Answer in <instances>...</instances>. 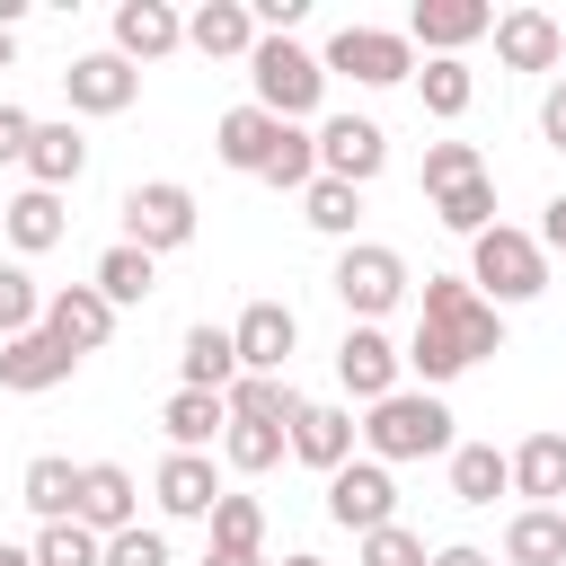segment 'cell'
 Segmentation results:
<instances>
[{
    "instance_id": "1",
    "label": "cell",
    "mask_w": 566,
    "mask_h": 566,
    "mask_svg": "<svg viewBox=\"0 0 566 566\" xmlns=\"http://www.w3.org/2000/svg\"><path fill=\"white\" fill-rule=\"evenodd\" d=\"M486 354H504V318L486 310V292L460 274H424V318H416V345L398 363H416L424 380H460Z\"/></svg>"
},
{
    "instance_id": "2",
    "label": "cell",
    "mask_w": 566,
    "mask_h": 566,
    "mask_svg": "<svg viewBox=\"0 0 566 566\" xmlns=\"http://www.w3.org/2000/svg\"><path fill=\"white\" fill-rule=\"evenodd\" d=\"M363 442H371L380 469H389V460H433V451H451V407L424 398V389H389V398L371 407Z\"/></svg>"
},
{
    "instance_id": "3",
    "label": "cell",
    "mask_w": 566,
    "mask_h": 566,
    "mask_svg": "<svg viewBox=\"0 0 566 566\" xmlns=\"http://www.w3.org/2000/svg\"><path fill=\"white\" fill-rule=\"evenodd\" d=\"M248 80H256V106H265L274 124H301V115L318 106V88H327L318 53H301L292 35H256V53H248Z\"/></svg>"
},
{
    "instance_id": "4",
    "label": "cell",
    "mask_w": 566,
    "mask_h": 566,
    "mask_svg": "<svg viewBox=\"0 0 566 566\" xmlns=\"http://www.w3.org/2000/svg\"><path fill=\"white\" fill-rule=\"evenodd\" d=\"M478 283H486V310L495 301H539L548 292V248L495 221V230H478Z\"/></svg>"
},
{
    "instance_id": "5",
    "label": "cell",
    "mask_w": 566,
    "mask_h": 566,
    "mask_svg": "<svg viewBox=\"0 0 566 566\" xmlns=\"http://www.w3.org/2000/svg\"><path fill=\"white\" fill-rule=\"evenodd\" d=\"M318 71H345V80H363V88H389V80L416 71V44L389 35V27H336V44H327Z\"/></svg>"
},
{
    "instance_id": "6",
    "label": "cell",
    "mask_w": 566,
    "mask_h": 566,
    "mask_svg": "<svg viewBox=\"0 0 566 566\" xmlns=\"http://www.w3.org/2000/svg\"><path fill=\"white\" fill-rule=\"evenodd\" d=\"M195 239V195L186 186H133L124 195V248L159 256V248H186Z\"/></svg>"
},
{
    "instance_id": "7",
    "label": "cell",
    "mask_w": 566,
    "mask_h": 566,
    "mask_svg": "<svg viewBox=\"0 0 566 566\" xmlns=\"http://www.w3.org/2000/svg\"><path fill=\"white\" fill-rule=\"evenodd\" d=\"M380 159H389V133H380L371 115H327V124H318V168H327L336 186L363 195V186L380 177Z\"/></svg>"
},
{
    "instance_id": "8",
    "label": "cell",
    "mask_w": 566,
    "mask_h": 566,
    "mask_svg": "<svg viewBox=\"0 0 566 566\" xmlns=\"http://www.w3.org/2000/svg\"><path fill=\"white\" fill-rule=\"evenodd\" d=\"M398 292H407V265H398V248H345V256H336V301H345L363 327H371V318H380Z\"/></svg>"
},
{
    "instance_id": "9",
    "label": "cell",
    "mask_w": 566,
    "mask_h": 566,
    "mask_svg": "<svg viewBox=\"0 0 566 566\" xmlns=\"http://www.w3.org/2000/svg\"><path fill=\"white\" fill-rule=\"evenodd\" d=\"M292 345H301V318H292L283 301H248V310H239V327H230V354H239V371H265V380H283Z\"/></svg>"
},
{
    "instance_id": "10",
    "label": "cell",
    "mask_w": 566,
    "mask_h": 566,
    "mask_svg": "<svg viewBox=\"0 0 566 566\" xmlns=\"http://www.w3.org/2000/svg\"><path fill=\"white\" fill-rule=\"evenodd\" d=\"M327 513H336L345 531H380V522H398V486H389V469H380V460H345V469L327 478Z\"/></svg>"
},
{
    "instance_id": "11",
    "label": "cell",
    "mask_w": 566,
    "mask_h": 566,
    "mask_svg": "<svg viewBox=\"0 0 566 566\" xmlns=\"http://www.w3.org/2000/svg\"><path fill=\"white\" fill-rule=\"evenodd\" d=\"M62 88H71L80 115H124V106L142 97V71H133L124 53H80V62L62 71Z\"/></svg>"
},
{
    "instance_id": "12",
    "label": "cell",
    "mask_w": 566,
    "mask_h": 566,
    "mask_svg": "<svg viewBox=\"0 0 566 566\" xmlns=\"http://www.w3.org/2000/svg\"><path fill=\"white\" fill-rule=\"evenodd\" d=\"M44 336H53V345H71V354H97V345L115 336L106 292H97V283H62V292L44 301Z\"/></svg>"
},
{
    "instance_id": "13",
    "label": "cell",
    "mask_w": 566,
    "mask_h": 566,
    "mask_svg": "<svg viewBox=\"0 0 566 566\" xmlns=\"http://www.w3.org/2000/svg\"><path fill=\"white\" fill-rule=\"evenodd\" d=\"M71 522H80V531H97V539L133 531V469L88 460V469H80V495H71Z\"/></svg>"
},
{
    "instance_id": "14",
    "label": "cell",
    "mask_w": 566,
    "mask_h": 566,
    "mask_svg": "<svg viewBox=\"0 0 566 566\" xmlns=\"http://www.w3.org/2000/svg\"><path fill=\"white\" fill-rule=\"evenodd\" d=\"M486 27H495L486 0H416V18H407V35L433 44V62H460V44H478Z\"/></svg>"
},
{
    "instance_id": "15",
    "label": "cell",
    "mask_w": 566,
    "mask_h": 566,
    "mask_svg": "<svg viewBox=\"0 0 566 566\" xmlns=\"http://www.w3.org/2000/svg\"><path fill=\"white\" fill-rule=\"evenodd\" d=\"M486 35H495L504 71H557V53H566V35H557V18H548V9H504Z\"/></svg>"
},
{
    "instance_id": "16",
    "label": "cell",
    "mask_w": 566,
    "mask_h": 566,
    "mask_svg": "<svg viewBox=\"0 0 566 566\" xmlns=\"http://www.w3.org/2000/svg\"><path fill=\"white\" fill-rule=\"evenodd\" d=\"M336 380L354 389V398H389L398 389V345L380 336V327H345V345H336Z\"/></svg>"
},
{
    "instance_id": "17",
    "label": "cell",
    "mask_w": 566,
    "mask_h": 566,
    "mask_svg": "<svg viewBox=\"0 0 566 566\" xmlns=\"http://www.w3.org/2000/svg\"><path fill=\"white\" fill-rule=\"evenodd\" d=\"M186 44V18L168 9V0H124L115 9V53L124 62H159V53H177Z\"/></svg>"
},
{
    "instance_id": "18",
    "label": "cell",
    "mask_w": 566,
    "mask_h": 566,
    "mask_svg": "<svg viewBox=\"0 0 566 566\" xmlns=\"http://www.w3.org/2000/svg\"><path fill=\"white\" fill-rule=\"evenodd\" d=\"M71 345H53L44 327H27V336H9L0 345V389H53V380H71Z\"/></svg>"
},
{
    "instance_id": "19",
    "label": "cell",
    "mask_w": 566,
    "mask_h": 566,
    "mask_svg": "<svg viewBox=\"0 0 566 566\" xmlns=\"http://www.w3.org/2000/svg\"><path fill=\"white\" fill-rule=\"evenodd\" d=\"M292 451H301L310 469H327V478H336V469L354 460V416H345V407H310V398H301V416H292Z\"/></svg>"
},
{
    "instance_id": "20",
    "label": "cell",
    "mask_w": 566,
    "mask_h": 566,
    "mask_svg": "<svg viewBox=\"0 0 566 566\" xmlns=\"http://www.w3.org/2000/svg\"><path fill=\"white\" fill-rule=\"evenodd\" d=\"M221 407H230V424H283V433H292L301 389H292V380H265V371H239V380L221 389Z\"/></svg>"
},
{
    "instance_id": "21",
    "label": "cell",
    "mask_w": 566,
    "mask_h": 566,
    "mask_svg": "<svg viewBox=\"0 0 566 566\" xmlns=\"http://www.w3.org/2000/svg\"><path fill=\"white\" fill-rule=\"evenodd\" d=\"M159 504H168L177 522H203V513L221 504V486H212V460H203V451H168V460H159Z\"/></svg>"
},
{
    "instance_id": "22",
    "label": "cell",
    "mask_w": 566,
    "mask_h": 566,
    "mask_svg": "<svg viewBox=\"0 0 566 566\" xmlns=\"http://www.w3.org/2000/svg\"><path fill=\"white\" fill-rule=\"evenodd\" d=\"M186 44H195V53H212V62H230V53H256V18H248L239 0H203V9L186 18Z\"/></svg>"
},
{
    "instance_id": "23",
    "label": "cell",
    "mask_w": 566,
    "mask_h": 566,
    "mask_svg": "<svg viewBox=\"0 0 566 566\" xmlns=\"http://www.w3.org/2000/svg\"><path fill=\"white\" fill-rule=\"evenodd\" d=\"M274 142H283V124H274L265 106H230V115H221V133H212V150H221L230 168H256V177H265Z\"/></svg>"
},
{
    "instance_id": "24",
    "label": "cell",
    "mask_w": 566,
    "mask_h": 566,
    "mask_svg": "<svg viewBox=\"0 0 566 566\" xmlns=\"http://www.w3.org/2000/svg\"><path fill=\"white\" fill-rule=\"evenodd\" d=\"M80 168H88V142H80L71 124H35V142H27V177H35L44 195H62Z\"/></svg>"
},
{
    "instance_id": "25",
    "label": "cell",
    "mask_w": 566,
    "mask_h": 566,
    "mask_svg": "<svg viewBox=\"0 0 566 566\" xmlns=\"http://www.w3.org/2000/svg\"><path fill=\"white\" fill-rule=\"evenodd\" d=\"M504 469H513V486H522L531 504H557V495H566V433H531Z\"/></svg>"
},
{
    "instance_id": "26",
    "label": "cell",
    "mask_w": 566,
    "mask_h": 566,
    "mask_svg": "<svg viewBox=\"0 0 566 566\" xmlns=\"http://www.w3.org/2000/svg\"><path fill=\"white\" fill-rule=\"evenodd\" d=\"M504 557H513V566H566V513H557V504H531V513H513V531H504Z\"/></svg>"
},
{
    "instance_id": "27",
    "label": "cell",
    "mask_w": 566,
    "mask_h": 566,
    "mask_svg": "<svg viewBox=\"0 0 566 566\" xmlns=\"http://www.w3.org/2000/svg\"><path fill=\"white\" fill-rule=\"evenodd\" d=\"M0 230H9L27 256H35V248H53V239H62V195H44V186L9 195V203H0Z\"/></svg>"
},
{
    "instance_id": "28",
    "label": "cell",
    "mask_w": 566,
    "mask_h": 566,
    "mask_svg": "<svg viewBox=\"0 0 566 566\" xmlns=\"http://www.w3.org/2000/svg\"><path fill=\"white\" fill-rule=\"evenodd\" d=\"M159 424H168V442H177V451H203V442L230 424V407H221L212 389H177V398L159 407Z\"/></svg>"
},
{
    "instance_id": "29",
    "label": "cell",
    "mask_w": 566,
    "mask_h": 566,
    "mask_svg": "<svg viewBox=\"0 0 566 566\" xmlns=\"http://www.w3.org/2000/svg\"><path fill=\"white\" fill-rule=\"evenodd\" d=\"M504 486H513V469H504L495 442H460V451H451V495H460V504H495Z\"/></svg>"
},
{
    "instance_id": "30",
    "label": "cell",
    "mask_w": 566,
    "mask_h": 566,
    "mask_svg": "<svg viewBox=\"0 0 566 566\" xmlns=\"http://www.w3.org/2000/svg\"><path fill=\"white\" fill-rule=\"evenodd\" d=\"M239 380V354H230V327H186V389H230Z\"/></svg>"
},
{
    "instance_id": "31",
    "label": "cell",
    "mask_w": 566,
    "mask_h": 566,
    "mask_svg": "<svg viewBox=\"0 0 566 566\" xmlns=\"http://www.w3.org/2000/svg\"><path fill=\"white\" fill-rule=\"evenodd\" d=\"M88 283L106 292V310H124V301H150V283H159V274H150V256H142V248H124V239H115V248L97 256V274H88Z\"/></svg>"
},
{
    "instance_id": "32",
    "label": "cell",
    "mask_w": 566,
    "mask_h": 566,
    "mask_svg": "<svg viewBox=\"0 0 566 566\" xmlns=\"http://www.w3.org/2000/svg\"><path fill=\"white\" fill-rule=\"evenodd\" d=\"M71 495H80V469H71V460H53V451L27 460V504H35L44 522H71Z\"/></svg>"
},
{
    "instance_id": "33",
    "label": "cell",
    "mask_w": 566,
    "mask_h": 566,
    "mask_svg": "<svg viewBox=\"0 0 566 566\" xmlns=\"http://www.w3.org/2000/svg\"><path fill=\"white\" fill-rule=\"evenodd\" d=\"M27 327H44L35 274H27V265H0V345H9V336H27Z\"/></svg>"
},
{
    "instance_id": "34",
    "label": "cell",
    "mask_w": 566,
    "mask_h": 566,
    "mask_svg": "<svg viewBox=\"0 0 566 566\" xmlns=\"http://www.w3.org/2000/svg\"><path fill=\"white\" fill-rule=\"evenodd\" d=\"M433 203H442V230H469V239L495 230V186H486V177H469V186H451V195H433Z\"/></svg>"
},
{
    "instance_id": "35",
    "label": "cell",
    "mask_w": 566,
    "mask_h": 566,
    "mask_svg": "<svg viewBox=\"0 0 566 566\" xmlns=\"http://www.w3.org/2000/svg\"><path fill=\"white\" fill-rule=\"evenodd\" d=\"M256 539H265L256 495H221V504H212V548H248V557H256Z\"/></svg>"
},
{
    "instance_id": "36",
    "label": "cell",
    "mask_w": 566,
    "mask_h": 566,
    "mask_svg": "<svg viewBox=\"0 0 566 566\" xmlns=\"http://www.w3.org/2000/svg\"><path fill=\"white\" fill-rule=\"evenodd\" d=\"M97 557H106V539L80 522H44V539H35V566H97Z\"/></svg>"
},
{
    "instance_id": "37",
    "label": "cell",
    "mask_w": 566,
    "mask_h": 566,
    "mask_svg": "<svg viewBox=\"0 0 566 566\" xmlns=\"http://www.w3.org/2000/svg\"><path fill=\"white\" fill-rule=\"evenodd\" d=\"M283 442H292L283 424H230V433H221L230 469H274V460H283Z\"/></svg>"
},
{
    "instance_id": "38",
    "label": "cell",
    "mask_w": 566,
    "mask_h": 566,
    "mask_svg": "<svg viewBox=\"0 0 566 566\" xmlns=\"http://www.w3.org/2000/svg\"><path fill=\"white\" fill-rule=\"evenodd\" d=\"M416 88H424V106H433V115H469V62H424V71H416Z\"/></svg>"
},
{
    "instance_id": "39",
    "label": "cell",
    "mask_w": 566,
    "mask_h": 566,
    "mask_svg": "<svg viewBox=\"0 0 566 566\" xmlns=\"http://www.w3.org/2000/svg\"><path fill=\"white\" fill-rule=\"evenodd\" d=\"M265 177H274V186H310V177H318V142H310L301 124H283V142H274Z\"/></svg>"
},
{
    "instance_id": "40",
    "label": "cell",
    "mask_w": 566,
    "mask_h": 566,
    "mask_svg": "<svg viewBox=\"0 0 566 566\" xmlns=\"http://www.w3.org/2000/svg\"><path fill=\"white\" fill-rule=\"evenodd\" d=\"M469 177H486L469 142H433V150H424V195H451V186H469Z\"/></svg>"
},
{
    "instance_id": "41",
    "label": "cell",
    "mask_w": 566,
    "mask_h": 566,
    "mask_svg": "<svg viewBox=\"0 0 566 566\" xmlns=\"http://www.w3.org/2000/svg\"><path fill=\"white\" fill-rule=\"evenodd\" d=\"M354 212H363V195H354V186H336V177H310V221H318L327 239H345V230H354Z\"/></svg>"
},
{
    "instance_id": "42",
    "label": "cell",
    "mask_w": 566,
    "mask_h": 566,
    "mask_svg": "<svg viewBox=\"0 0 566 566\" xmlns=\"http://www.w3.org/2000/svg\"><path fill=\"white\" fill-rule=\"evenodd\" d=\"M363 566H424V539L398 531V522H380V531H363Z\"/></svg>"
},
{
    "instance_id": "43",
    "label": "cell",
    "mask_w": 566,
    "mask_h": 566,
    "mask_svg": "<svg viewBox=\"0 0 566 566\" xmlns=\"http://www.w3.org/2000/svg\"><path fill=\"white\" fill-rule=\"evenodd\" d=\"M97 566H168V539L133 522V531H115V539H106V557H97Z\"/></svg>"
},
{
    "instance_id": "44",
    "label": "cell",
    "mask_w": 566,
    "mask_h": 566,
    "mask_svg": "<svg viewBox=\"0 0 566 566\" xmlns=\"http://www.w3.org/2000/svg\"><path fill=\"white\" fill-rule=\"evenodd\" d=\"M27 142H35V115L27 106H0V159H27Z\"/></svg>"
},
{
    "instance_id": "45",
    "label": "cell",
    "mask_w": 566,
    "mask_h": 566,
    "mask_svg": "<svg viewBox=\"0 0 566 566\" xmlns=\"http://www.w3.org/2000/svg\"><path fill=\"white\" fill-rule=\"evenodd\" d=\"M539 133H548V142H557V150H566V80H557V88H548V97H539Z\"/></svg>"
},
{
    "instance_id": "46",
    "label": "cell",
    "mask_w": 566,
    "mask_h": 566,
    "mask_svg": "<svg viewBox=\"0 0 566 566\" xmlns=\"http://www.w3.org/2000/svg\"><path fill=\"white\" fill-rule=\"evenodd\" d=\"M539 248H557V256H566V195L548 203V221H539Z\"/></svg>"
},
{
    "instance_id": "47",
    "label": "cell",
    "mask_w": 566,
    "mask_h": 566,
    "mask_svg": "<svg viewBox=\"0 0 566 566\" xmlns=\"http://www.w3.org/2000/svg\"><path fill=\"white\" fill-rule=\"evenodd\" d=\"M424 566H495L486 548H442V557H424Z\"/></svg>"
},
{
    "instance_id": "48",
    "label": "cell",
    "mask_w": 566,
    "mask_h": 566,
    "mask_svg": "<svg viewBox=\"0 0 566 566\" xmlns=\"http://www.w3.org/2000/svg\"><path fill=\"white\" fill-rule=\"evenodd\" d=\"M203 566H265V557H248V548H203Z\"/></svg>"
},
{
    "instance_id": "49",
    "label": "cell",
    "mask_w": 566,
    "mask_h": 566,
    "mask_svg": "<svg viewBox=\"0 0 566 566\" xmlns=\"http://www.w3.org/2000/svg\"><path fill=\"white\" fill-rule=\"evenodd\" d=\"M0 566H35V548H0Z\"/></svg>"
},
{
    "instance_id": "50",
    "label": "cell",
    "mask_w": 566,
    "mask_h": 566,
    "mask_svg": "<svg viewBox=\"0 0 566 566\" xmlns=\"http://www.w3.org/2000/svg\"><path fill=\"white\" fill-rule=\"evenodd\" d=\"M9 62H18V35H0V71H9Z\"/></svg>"
},
{
    "instance_id": "51",
    "label": "cell",
    "mask_w": 566,
    "mask_h": 566,
    "mask_svg": "<svg viewBox=\"0 0 566 566\" xmlns=\"http://www.w3.org/2000/svg\"><path fill=\"white\" fill-rule=\"evenodd\" d=\"M283 566H327V557H310V548H301V557H283Z\"/></svg>"
}]
</instances>
